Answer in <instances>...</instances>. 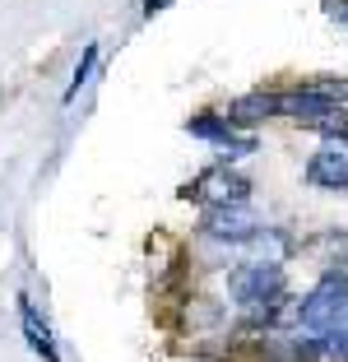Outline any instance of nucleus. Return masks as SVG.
Masks as SVG:
<instances>
[{"label": "nucleus", "instance_id": "1", "mask_svg": "<svg viewBox=\"0 0 348 362\" xmlns=\"http://www.w3.org/2000/svg\"><path fill=\"white\" fill-rule=\"evenodd\" d=\"M344 311H348V274L344 269H325V274L311 284V293L297 302L293 325H302V330H311V334H325Z\"/></svg>", "mask_w": 348, "mask_h": 362}, {"label": "nucleus", "instance_id": "2", "mask_svg": "<svg viewBox=\"0 0 348 362\" xmlns=\"http://www.w3.org/2000/svg\"><path fill=\"white\" fill-rule=\"evenodd\" d=\"M177 195L181 200H200L204 209H232V204L251 200V177H242L228 163H219V168H204L195 181H186Z\"/></svg>", "mask_w": 348, "mask_h": 362}, {"label": "nucleus", "instance_id": "3", "mask_svg": "<svg viewBox=\"0 0 348 362\" xmlns=\"http://www.w3.org/2000/svg\"><path fill=\"white\" fill-rule=\"evenodd\" d=\"M186 135H195V139H204V144H214L223 163L255 153V135H237V126H232L228 117H219V112H195V117L186 121Z\"/></svg>", "mask_w": 348, "mask_h": 362}, {"label": "nucleus", "instance_id": "4", "mask_svg": "<svg viewBox=\"0 0 348 362\" xmlns=\"http://www.w3.org/2000/svg\"><path fill=\"white\" fill-rule=\"evenodd\" d=\"M260 218H255L246 204H232V209H204L200 214V233L209 242H228V246H251L260 233Z\"/></svg>", "mask_w": 348, "mask_h": 362}, {"label": "nucleus", "instance_id": "5", "mask_svg": "<svg viewBox=\"0 0 348 362\" xmlns=\"http://www.w3.org/2000/svg\"><path fill=\"white\" fill-rule=\"evenodd\" d=\"M339 112V103H330L325 93H316V88H306V84H297V88H279V117H288V121H297V126H316V121H325V117H335Z\"/></svg>", "mask_w": 348, "mask_h": 362}, {"label": "nucleus", "instance_id": "6", "mask_svg": "<svg viewBox=\"0 0 348 362\" xmlns=\"http://www.w3.org/2000/svg\"><path fill=\"white\" fill-rule=\"evenodd\" d=\"M306 186L316 191H348V149L339 144H320L311 158H306Z\"/></svg>", "mask_w": 348, "mask_h": 362}, {"label": "nucleus", "instance_id": "7", "mask_svg": "<svg viewBox=\"0 0 348 362\" xmlns=\"http://www.w3.org/2000/svg\"><path fill=\"white\" fill-rule=\"evenodd\" d=\"M14 307H19V325H23V339H28V349L37 353L42 362H61V349H56V334L52 325H47V316L37 311V302L33 298H14Z\"/></svg>", "mask_w": 348, "mask_h": 362}, {"label": "nucleus", "instance_id": "8", "mask_svg": "<svg viewBox=\"0 0 348 362\" xmlns=\"http://www.w3.org/2000/svg\"><path fill=\"white\" fill-rule=\"evenodd\" d=\"M223 117L232 121V126H260V121L279 117V93L274 88H255V93H242V98H232L228 112Z\"/></svg>", "mask_w": 348, "mask_h": 362}, {"label": "nucleus", "instance_id": "9", "mask_svg": "<svg viewBox=\"0 0 348 362\" xmlns=\"http://www.w3.org/2000/svg\"><path fill=\"white\" fill-rule=\"evenodd\" d=\"M251 251H255V260H269V265H284L288 256L297 251V242L284 233V228H269L265 223L260 233H255V242H251Z\"/></svg>", "mask_w": 348, "mask_h": 362}, {"label": "nucleus", "instance_id": "10", "mask_svg": "<svg viewBox=\"0 0 348 362\" xmlns=\"http://www.w3.org/2000/svg\"><path fill=\"white\" fill-rule=\"evenodd\" d=\"M93 70H98V42H88L84 56H79V65H74V79L65 84V93H61V103H74V98H79V88L93 79Z\"/></svg>", "mask_w": 348, "mask_h": 362}, {"label": "nucleus", "instance_id": "11", "mask_svg": "<svg viewBox=\"0 0 348 362\" xmlns=\"http://www.w3.org/2000/svg\"><path fill=\"white\" fill-rule=\"evenodd\" d=\"M316 251H325V269H344L348 265V233H320Z\"/></svg>", "mask_w": 348, "mask_h": 362}, {"label": "nucleus", "instance_id": "12", "mask_svg": "<svg viewBox=\"0 0 348 362\" xmlns=\"http://www.w3.org/2000/svg\"><path fill=\"white\" fill-rule=\"evenodd\" d=\"M302 84L316 88V93H325L330 103L348 107V75H311V79H302Z\"/></svg>", "mask_w": 348, "mask_h": 362}, {"label": "nucleus", "instance_id": "13", "mask_svg": "<svg viewBox=\"0 0 348 362\" xmlns=\"http://www.w3.org/2000/svg\"><path fill=\"white\" fill-rule=\"evenodd\" d=\"M311 130H316V135L325 139V144H339V149H348V112H344V107H339L335 117L316 121V126H311Z\"/></svg>", "mask_w": 348, "mask_h": 362}, {"label": "nucleus", "instance_id": "14", "mask_svg": "<svg viewBox=\"0 0 348 362\" xmlns=\"http://www.w3.org/2000/svg\"><path fill=\"white\" fill-rule=\"evenodd\" d=\"M320 10H325V19H330V23H339V28H348V0H325Z\"/></svg>", "mask_w": 348, "mask_h": 362}, {"label": "nucleus", "instance_id": "15", "mask_svg": "<svg viewBox=\"0 0 348 362\" xmlns=\"http://www.w3.org/2000/svg\"><path fill=\"white\" fill-rule=\"evenodd\" d=\"M139 5H144V14H158V10H168L172 0H139Z\"/></svg>", "mask_w": 348, "mask_h": 362}]
</instances>
